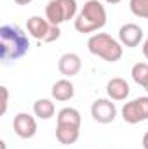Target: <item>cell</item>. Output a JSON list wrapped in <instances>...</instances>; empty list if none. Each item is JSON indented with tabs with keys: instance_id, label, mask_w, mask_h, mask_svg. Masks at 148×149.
<instances>
[{
	"instance_id": "13",
	"label": "cell",
	"mask_w": 148,
	"mask_h": 149,
	"mask_svg": "<svg viewBox=\"0 0 148 149\" xmlns=\"http://www.w3.org/2000/svg\"><path fill=\"white\" fill-rule=\"evenodd\" d=\"M80 137V128L77 127H70V125H58L56 127V139L59 141V144L70 146L75 144Z\"/></svg>"
},
{
	"instance_id": "20",
	"label": "cell",
	"mask_w": 148,
	"mask_h": 149,
	"mask_svg": "<svg viewBox=\"0 0 148 149\" xmlns=\"http://www.w3.org/2000/svg\"><path fill=\"white\" fill-rule=\"evenodd\" d=\"M18 5H28V3H32L33 0H14Z\"/></svg>"
},
{
	"instance_id": "1",
	"label": "cell",
	"mask_w": 148,
	"mask_h": 149,
	"mask_svg": "<svg viewBox=\"0 0 148 149\" xmlns=\"http://www.w3.org/2000/svg\"><path fill=\"white\" fill-rule=\"evenodd\" d=\"M30 50V38L18 24H4L0 28V57L7 64L23 57Z\"/></svg>"
},
{
	"instance_id": "22",
	"label": "cell",
	"mask_w": 148,
	"mask_h": 149,
	"mask_svg": "<svg viewBox=\"0 0 148 149\" xmlns=\"http://www.w3.org/2000/svg\"><path fill=\"white\" fill-rule=\"evenodd\" d=\"M105 2H106V3H111V5H113V3H118L120 0H105Z\"/></svg>"
},
{
	"instance_id": "16",
	"label": "cell",
	"mask_w": 148,
	"mask_h": 149,
	"mask_svg": "<svg viewBox=\"0 0 148 149\" xmlns=\"http://www.w3.org/2000/svg\"><path fill=\"white\" fill-rule=\"evenodd\" d=\"M132 80L138 83V85H145V81L148 80V64L147 63H136L132 66V71H131Z\"/></svg>"
},
{
	"instance_id": "23",
	"label": "cell",
	"mask_w": 148,
	"mask_h": 149,
	"mask_svg": "<svg viewBox=\"0 0 148 149\" xmlns=\"http://www.w3.org/2000/svg\"><path fill=\"white\" fill-rule=\"evenodd\" d=\"M143 88H145V90H147V92H148V80H147V81H145V85H143Z\"/></svg>"
},
{
	"instance_id": "10",
	"label": "cell",
	"mask_w": 148,
	"mask_h": 149,
	"mask_svg": "<svg viewBox=\"0 0 148 149\" xmlns=\"http://www.w3.org/2000/svg\"><path fill=\"white\" fill-rule=\"evenodd\" d=\"M58 68H59V73L61 74H65L66 78H72L75 74H78V71L82 70V59H80L75 52L63 54V56L59 57Z\"/></svg>"
},
{
	"instance_id": "24",
	"label": "cell",
	"mask_w": 148,
	"mask_h": 149,
	"mask_svg": "<svg viewBox=\"0 0 148 149\" xmlns=\"http://www.w3.org/2000/svg\"><path fill=\"white\" fill-rule=\"evenodd\" d=\"M0 144H2V149H5V142H4V141H2V142H0Z\"/></svg>"
},
{
	"instance_id": "17",
	"label": "cell",
	"mask_w": 148,
	"mask_h": 149,
	"mask_svg": "<svg viewBox=\"0 0 148 149\" xmlns=\"http://www.w3.org/2000/svg\"><path fill=\"white\" fill-rule=\"evenodd\" d=\"M129 9L136 17L148 19V0H129Z\"/></svg>"
},
{
	"instance_id": "7",
	"label": "cell",
	"mask_w": 148,
	"mask_h": 149,
	"mask_svg": "<svg viewBox=\"0 0 148 149\" xmlns=\"http://www.w3.org/2000/svg\"><path fill=\"white\" fill-rule=\"evenodd\" d=\"M91 116L98 123H111L117 116V108L110 99H96L91 106Z\"/></svg>"
},
{
	"instance_id": "5",
	"label": "cell",
	"mask_w": 148,
	"mask_h": 149,
	"mask_svg": "<svg viewBox=\"0 0 148 149\" xmlns=\"http://www.w3.org/2000/svg\"><path fill=\"white\" fill-rule=\"evenodd\" d=\"M26 30L33 38H37L40 42H45V43H51V42H54L61 37L59 26L51 24L45 17H40V16H32L26 21Z\"/></svg>"
},
{
	"instance_id": "8",
	"label": "cell",
	"mask_w": 148,
	"mask_h": 149,
	"mask_svg": "<svg viewBox=\"0 0 148 149\" xmlns=\"http://www.w3.org/2000/svg\"><path fill=\"white\" fill-rule=\"evenodd\" d=\"M12 128H14V132H16L18 137H21V139H32L37 134V121H35V118L32 114L19 113V114L14 116Z\"/></svg>"
},
{
	"instance_id": "12",
	"label": "cell",
	"mask_w": 148,
	"mask_h": 149,
	"mask_svg": "<svg viewBox=\"0 0 148 149\" xmlns=\"http://www.w3.org/2000/svg\"><path fill=\"white\" fill-rule=\"evenodd\" d=\"M52 97L56 99V101H61V102H65V101H70L72 97H73L75 94V87L73 83L70 81V80H58L54 85H52Z\"/></svg>"
},
{
	"instance_id": "11",
	"label": "cell",
	"mask_w": 148,
	"mask_h": 149,
	"mask_svg": "<svg viewBox=\"0 0 148 149\" xmlns=\"http://www.w3.org/2000/svg\"><path fill=\"white\" fill-rule=\"evenodd\" d=\"M131 88H129V83L124 80V78H111L110 81L106 83V94L111 101H125L127 95H129Z\"/></svg>"
},
{
	"instance_id": "19",
	"label": "cell",
	"mask_w": 148,
	"mask_h": 149,
	"mask_svg": "<svg viewBox=\"0 0 148 149\" xmlns=\"http://www.w3.org/2000/svg\"><path fill=\"white\" fill-rule=\"evenodd\" d=\"M143 56L148 59V38L143 42Z\"/></svg>"
},
{
	"instance_id": "3",
	"label": "cell",
	"mask_w": 148,
	"mask_h": 149,
	"mask_svg": "<svg viewBox=\"0 0 148 149\" xmlns=\"http://www.w3.org/2000/svg\"><path fill=\"white\" fill-rule=\"evenodd\" d=\"M87 49L91 54L105 59L106 63H117L122 54H124V49H122V43L117 42L115 38H111L108 33H96L87 40Z\"/></svg>"
},
{
	"instance_id": "9",
	"label": "cell",
	"mask_w": 148,
	"mask_h": 149,
	"mask_svg": "<svg viewBox=\"0 0 148 149\" xmlns=\"http://www.w3.org/2000/svg\"><path fill=\"white\" fill-rule=\"evenodd\" d=\"M118 40L125 47H138L143 40V30L134 23H125L118 30Z\"/></svg>"
},
{
	"instance_id": "14",
	"label": "cell",
	"mask_w": 148,
	"mask_h": 149,
	"mask_svg": "<svg viewBox=\"0 0 148 149\" xmlns=\"http://www.w3.org/2000/svg\"><path fill=\"white\" fill-rule=\"evenodd\" d=\"M80 123H82L80 113L75 108H63L58 113V125H70V127L80 128Z\"/></svg>"
},
{
	"instance_id": "4",
	"label": "cell",
	"mask_w": 148,
	"mask_h": 149,
	"mask_svg": "<svg viewBox=\"0 0 148 149\" xmlns=\"http://www.w3.org/2000/svg\"><path fill=\"white\" fill-rule=\"evenodd\" d=\"M77 16V0H49L45 5V19L51 24L59 26Z\"/></svg>"
},
{
	"instance_id": "6",
	"label": "cell",
	"mask_w": 148,
	"mask_h": 149,
	"mask_svg": "<svg viewBox=\"0 0 148 149\" xmlns=\"http://www.w3.org/2000/svg\"><path fill=\"white\" fill-rule=\"evenodd\" d=\"M120 113H122V120L131 125H136L140 121L148 120V95L138 97L131 102H125Z\"/></svg>"
},
{
	"instance_id": "15",
	"label": "cell",
	"mask_w": 148,
	"mask_h": 149,
	"mask_svg": "<svg viewBox=\"0 0 148 149\" xmlns=\"http://www.w3.org/2000/svg\"><path fill=\"white\" fill-rule=\"evenodd\" d=\"M54 111H56L54 102L49 101V99H38V101H35V104H33V113H35V116H38L40 120L52 118L54 116Z\"/></svg>"
},
{
	"instance_id": "18",
	"label": "cell",
	"mask_w": 148,
	"mask_h": 149,
	"mask_svg": "<svg viewBox=\"0 0 148 149\" xmlns=\"http://www.w3.org/2000/svg\"><path fill=\"white\" fill-rule=\"evenodd\" d=\"M0 92H2V114L7 111V104H9V90L7 87H0Z\"/></svg>"
},
{
	"instance_id": "21",
	"label": "cell",
	"mask_w": 148,
	"mask_h": 149,
	"mask_svg": "<svg viewBox=\"0 0 148 149\" xmlns=\"http://www.w3.org/2000/svg\"><path fill=\"white\" fill-rule=\"evenodd\" d=\"M143 149H148V132L143 135Z\"/></svg>"
},
{
	"instance_id": "2",
	"label": "cell",
	"mask_w": 148,
	"mask_h": 149,
	"mask_svg": "<svg viewBox=\"0 0 148 149\" xmlns=\"http://www.w3.org/2000/svg\"><path fill=\"white\" fill-rule=\"evenodd\" d=\"M106 24V9L99 0H87L75 17V30L78 33H92Z\"/></svg>"
}]
</instances>
